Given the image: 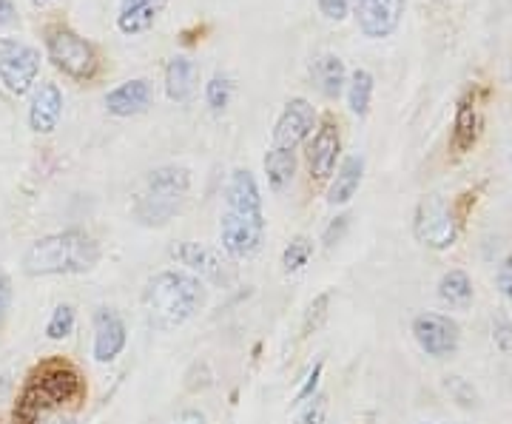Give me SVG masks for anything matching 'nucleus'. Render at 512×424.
<instances>
[{"label": "nucleus", "mask_w": 512, "mask_h": 424, "mask_svg": "<svg viewBox=\"0 0 512 424\" xmlns=\"http://www.w3.org/2000/svg\"><path fill=\"white\" fill-rule=\"evenodd\" d=\"M350 3H359V0H350Z\"/></svg>", "instance_id": "a19ab883"}, {"label": "nucleus", "mask_w": 512, "mask_h": 424, "mask_svg": "<svg viewBox=\"0 0 512 424\" xmlns=\"http://www.w3.org/2000/svg\"><path fill=\"white\" fill-rule=\"evenodd\" d=\"M83 393H86V385L74 365L63 359L43 362L29 376L26 388L20 393L18 405H15V424H37L40 413H46L49 407L69 405Z\"/></svg>", "instance_id": "7ed1b4c3"}, {"label": "nucleus", "mask_w": 512, "mask_h": 424, "mask_svg": "<svg viewBox=\"0 0 512 424\" xmlns=\"http://www.w3.org/2000/svg\"><path fill=\"white\" fill-rule=\"evenodd\" d=\"M63 117V92L57 83H40L29 103V129L35 134H52Z\"/></svg>", "instance_id": "dca6fc26"}, {"label": "nucleus", "mask_w": 512, "mask_h": 424, "mask_svg": "<svg viewBox=\"0 0 512 424\" xmlns=\"http://www.w3.org/2000/svg\"><path fill=\"white\" fill-rule=\"evenodd\" d=\"M510 80H512V66H510Z\"/></svg>", "instance_id": "ea45409f"}, {"label": "nucleus", "mask_w": 512, "mask_h": 424, "mask_svg": "<svg viewBox=\"0 0 512 424\" xmlns=\"http://www.w3.org/2000/svg\"><path fill=\"white\" fill-rule=\"evenodd\" d=\"M46 424H77L72 419V416H63V419H52V422H46Z\"/></svg>", "instance_id": "4c0bfd02"}, {"label": "nucleus", "mask_w": 512, "mask_h": 424, "mask_svg": "<svg viewBox=\"0 0 512 424\" xmlns=\"http://www.w3.org/2000/svg\"><path fill=\"white\" fill-rule=\"evenodd\" d=\"M330 308V294L316 296L311 302V308H308V316H305V325H302V333L305 336H311L313 331H319V325L325 322V316H328Z\"/></svg>", "instance_id": "c85d7f7f"}, {"label": "nucleus", "mask_w": 512, "mask_h": 424, "mask_svg": "<svg viewBox=\"0 0 512 424\" xmlns=\"http://www.w3.org/2000/svg\"><path fill=\"white\" fill-rule=\"evenodd\" d=\"M100 257V242L92 234L69 228L32 242L20 259V271L26 277H74L94 271Z\"/></svg>", "instance_id": "f03ea898"}, {"label": "nucleus", "mask_w": 512, "mask_h": 424, "mask_svg": "<svg viewBox=\"0 0 512 424\" xmlns=\"http://www.w3.org/2000/svg\"><path fill=\"white\" fill-rule=\"evenodd\" d=\"M200 86V66L191 57L177 55L165 66V94L174 103H188Z\"/></svg>", "instance_id": "a211bd4d"}, {"label": "nucleus", "mask_w": 512, "mask_h": 424, "mask_svg": "<svg viewBox=\"0 0 512 424\" xmlns=\"http://www.w3.org/2000/svg\"><path fill=\"white\" fill-rule=\"evenodd\" d=\"M362 177H365V160H362L359 154L345 157L328 188V203L348 205L350 200L356 197V191H359V185H362Z\"/></svg>", "instance_id": "aec40b11"}, {"label": "nucleus", "mask_w": 512, "mask_h": 424, "mask_svg": "<svg viewBox=\"0 0 512 424\" xmlns=\"http://www.w3.org/2000/svg\"><path fill=\"white\" fill-rule=\"evenodd\" d=\"M413 234L424 248H433V251H447L456 245V220H453V211L447 208L441 197L421 200L419 208H416V217H413Z\"/></svg>", "instance_id": "0eeeda50"}, {"label": "nucleus", "mask_w": 512, "mask_h": 424, "mask_svg": "<svg viewBox=\"0 0 512 424\" xmlns=\"http://www.w3.org/2000/svg\"><path fill=\"white\" fill-rule=\"evenodd\" d=\"M373 86H376V80H373V74L367 72V69H356V72L350 74L348 103H350V111H353L356 117H365L367 111H370Z\"/></svg>", "instance_id": "393cba45"}, {"label": "nucleus", "mask_w": 512, "mask_h": 424, "mask_svg": "<svg viewBox=\"0 0 512 424\" xmlns=\"http://www.w3.org/2000/svg\"><path fill=\"white\" fill-rule=\"evenodd\" d=\"M74 322H77V316H74L72 305H57L55 311H52V316H49L46 336H49L52 342H63L66 336H72Z\"/></svg>", "instance_id": "cd10ccee"}, {"label": "nucleus", "mask_w": 512, "mask_h": 424, "mask_svg": "<svg viewBox=\"0 0 512 424\" xmlns=\"http://www.w3.org/2000/svg\"><path fill=\"white\" fill-rule=\"evenodd\" d=\"M313 257V240L311 237H305V234H299V237H293L288 245H285V251H282V271L285 274H299Z\"/></svg>", "instance_id": "a878e982"}, {"label": "nucleus", "mask_w": 512, "mask_h": 424, "mask_svg": "<svg viewBox=\"0 0 512 424\" xmlns=\"http://www.w3.org/2000/svg\"><path fill=\"white\" fill-rule=\"evenodd\" d=\"M319 12L328 20H345L350 12V0H319Z\"/></svg>", "instance_id": "72a5a7b5"}, {"label": "nucleus", "mask_w": 512, "mask_h": 424, "mask_svg": "<svg viewBox=\"0 0 512 424\" xmlns=\"http://www.w3.org/2000/svg\"><path fill=\"white\" fill-rule=\"evenodd\" d=\"M231 94H234V83L228 74L217 72L208 83H205V103L211 106V111H225L231 103Z\"/></svg>", "instance_id": "bb28decb"}, {"label": "nucleus", "mask_w": 512, "mask_h": 424, "mask_svg": "<svg viewBox=\"0 0 512 424\" xmlns=\"http://www.w3.org/2000/svg\"><path fill=\"white\" fill-rule=\"evenodd\" d=\"M439 299L441 302H447L450 308H458V311H464V308H470V302H473V282L470 277L464 274V271H447L444 277L439 279Z\"/></svg>", "instance_id": "b1692460"}, {"label": "nucleus", "mask_w": 512, "mask_h": 424, "mask_svg": "<svg viewBox=\"0 0 512 424\" xmlns=\"http://www.w3.org/2000/svg\"><path fill=\"white\" fill-rule=\"evenodd\" d=\"M413 339L419 348L433 359H447L461 345V328L456 319L444 314H419L413 319Z\"/></svg>", "instance_id": "6e6552de"}, {"label": "nucleus", "mask_w": 512, "mask_h": 424, "mask_svg": "<svg viewBox=\"0 0 512 424\" xmlns=\"http://www.w3.org/2000/svg\"><path fill=\"white\" fill-rule=\"evenodd\" d=\"M225 211L234 217H245V220L265 222V211H262V191L256 177L248 168H237L231 171L228 185H225Z\"/></svg>", "instance_id": "ddd939ff"}, {"label": "nucleus", "mask_w": 512, "mask_h": 424, "mask_svg": "<svg viewBox=\"0 0 512 424\" xmlns=\"http://www.w3.org/2000/svg\"><path fill=\"white\" fill-rule=\"evenodd\" d=\"M148 106H151V83L146 77L126 80L106 94V109L114 117H134V114L148 111Z\"/></svg>", "instance_id": "f3484780"}, {"label": "nucleus", "mask_w": 512, "mask_h": 424, "mask_svg": "<svg viewBox=\"0 0 512 424\" xmlns=\"http://www.w3.org/2000/svg\"><path fill=\"white\" fill-rule=\"evenodd\" d=\"M46 52L55 69L69 74L72 80H89L97 72V52L94 46L69 26H49L46 29Z\"/></svg>", "instance_id": "39448f33"}, {"label": "nucleus", "mask_w": 512, "mask_h": 424, "mask_svg": "<svg viewBox=\"0 0 512 424\" xmlns=\"http://www.w3.org/2000/svg\"><path fill=\"white\" fill-rule=\"evenodd\" d=\"M311 80L313 86L325 94V97L336 100L342 94V89H345V83H348V72H345L342 57L330 55V52L316 57L311 63Z\"/></svg>", "instance_id": "412c9836"}, {"label": "nucleus", "mask_w": 512, "mask_h": 424, "mask_svg": "<svg viewBox=\"0 0 512 424\" xmlns=\"http://www.w3.org/2000/svg\"><path fill=\"white\" fill-rule=\"evenodd\" d=\"M220 242L222 251L231 259L254 257L256 251L262 248V242H265V222L242 220V217L222 211Z\"/></svg>", "instance_id": "f8f14e48"}, {"label": "nucleus", "mask_w": 512, "mask_h": 424, "mask_svg": "<svg viewBox=\"0 0 512 424\" xmlns=\"http://www.w3.org/2000/svg\"><path fill=\"white\" fill-rule=\"evenodd\" d=\"M478 131H481V114H478V103L473 94H467L461 103H458L456 120H453V148L458 154L470 151L476 146Z\"/></svg>", "instance_id": "4be33fe9"}, {"label": "nucleus", "mask_w": 512, "mask_h": 424, "mask_svg": "<svg viewBox=\"0 0 512 424\" xmlns=\"http://www.w3.org/2000/svg\"><path fill=\"white\" fill-rule=\"evenodd\" d=\"M208 302V288L188 271H160L148 279L143 311L151 331L168 333L200 314Z\"/></svg>", "instance_id": "f257e3e1"}, {"label": "nucleus", "mask_w": 512, "mask_h": 424, "mask_svg": "<svg viewBox=\"0 0 512 424\" xmlns=\"http://www.w3.org/2000/svg\"><path fill=\"white\" fill-rule=\"evenodd\" d=\"M191 191V174L183 166H160L148 171L146 185L134 203V217L146 228H163L183 211Z\"/></svg>", "instance_id": "20e7f679"}, {"label": "nucleus", "mask_w": 512, "mask_h": 424, "mask_svg": "<svg viewBox=\"0 0 512 424\" xmlns=\"http://www.w3.org/2000/svg\"><path fill=\"white\" fill-rule=\"evenodd\" d=\"M171 257L188 268V274L200 279H211L217 285H231L234 282V265L222 257L220 251L202 245V242H177L171 248Z\"/></svg>", "instance_id": "1a4fd4ad"}, {"label": "nucleus", "mask_w": 512, "mask_h": 424, "mask_svg": "<svg viewBox=\"0 0 512 424\" xmlns=\"http://www.w3.org/2000/svg\"><path fill=\"white\" fill-rule=\"evenodd\" d=\"M168 0H120V15H117V29L123 35H143L148 32Z\"/></svg>", "instance_id": "6ab92c4d"}, {"label": "nucleus", "mask_w": 512, "mask_h": 424, "mask_svg": "<svg viewBox=\"0 0 512 424\" xmlns=\"http://www.w3.org/2000/svg\"><path fill=\"white\" fill-rule=\"evenodd\" d=\"M92 328H94V342H92L94 362H100V365H111L120 353L126 351V345H128L126 319L117 314L114 308L100 305V308H94Z\"/></svg>", "instance_id": "9d476101"}, {"label": "nucleus", "mask_w": 512, "mask_h": 424, "mask_svg": "<svg viewBox=\"0 0 512 424\" xmlns=\"http://www.w3.org/2000/svg\"><path fill=\"white\" fill-rule=\"evenodd\" d=\"M322 370H325V362H316V365H313V370L308 373V379H305V385H302V388H299V393H296L293 405H305V402H311L313 396H316L319 382H322Z\"/></svg>", "instance_id": "7c9ffc66"}, {"label": "nucleus", "mask_w": 512, "mask_h": 424, "mask_svg": "<svg viewBox=\"0 0 512 424\" xmlns=\"http://www.w3.org/2000/svg\"><path fill=\"white\" fill-rule=\"evenodd\" d=\"M18 20V9L12 0H0V26H12Z\"/></svg>", "instance_id": "e433bc0d"}, {"label": "nucleus", "mask_w": 512, "mask_h": 424, "mask_svg": "<svg viewBox=\"0 0 512 424\" xmlns=\"http://www.w3.org/2000/svg\"><path fill=\"white\" fill-rule=\"evenodd\" d=\"M316 129V111L305 97H293L285 103L282 114L276 117L274 148L296 151Z\"/></svg>", "instance_id": "9b49d317"}, {"label": "nucleus", "mask_w": 512, "mask_h": 424, "mask_svg": "<svg viewBox=\"0 0 512 424\" xmlns=\"http://www.w3.org/2000/svg\"><path fill=\"white\" fill-rule=\"evenodd\" d=\"M356 6V18H359V29L373 40L390 37L404 18L407 0H359Z\"/></svg>", "instance_id": "4468645a"}, {"label": "nucleus", "mask_w": 512, "mask_h": 424, "mask_svg": "<svg viewBox=\"0 0 512 424\" xmlns=\"http://www.w3.org/2000/svg\"><path fill=\"white\" fill-rule=\"evenodd\" d=\"M339 151H342V137L333 120H325L316 134H313L311 146H308V166L316 180H328L330 174L336 171V160H339Z\"/></svg>", "instance_id": "2eb2a0df"}, {"label": "nucleus", "mask_w": 512, "mask_h": 424, "mask_svg": "<svg viewBox=\"0 0 512 424\" xmlns=\"http://www.w3.org/2000/svg\"><path fill=\"white\" fill-rule=\"evenodd\" d=\"M265 174H268V185L274 188L276 194H282L296 177V157L293 151L285 148H271L265 154Z\"/></svg>", "instance_id": "5701e85b"}, {"label": "nucleus", "mask_w": 512, "mask_h": 424, "mask_svg": "<svg viewBox=\"0 0 512 424\" xmlns=\"http://www.w3.org/2000/svg\"><path fill=\"white\" fill-rule=\"evenodd\" d=\"M40 74V52L35 46L15 40V37H0V83L12 94L29 92Z\"/></svg>", "instance_id": "423d86ee"}, {"label": "nucleus", "mask_w": 512, "mask_h": 424, "mask_svg": "<svg viewBox=\"0 0 512 424\" xmlns=\"http://www.w3.org/2000/svg\"><path fill=\"white\" fill-rule=\"evenodd\" d=\"M32 3H35V6H40V3H49V0H32Z\"/></svg>", "instance_id": "58836bf2"}, {"label": "nucleus", "mask_w": 512, "mask_h": 424, "mask_svg": "<svg viewBox=\"0 0 512 424\" xmlns=\"http://www.w3.org/2000/svg\"><path fill=\"white\" fill-rule=\"evenodd\" d=\"M325 416H328V396H313L308 407L299 413L296 424H325Z\"/></svg>", "instance_id": "c756f323"}, {"label": "nucleus", "mask_w": 512, "mask_h": 424, "mask_svg": "<svg viewBox=\"0 0 512 424\" xmlns=\"http://www.w3.org/2000/svg\"><path fill=\"white\" fill-rule=\"evenodd\" d=\"M493 342L498 351L504 353V356H512V322L510 319H495L493 325Z\"/></svg>", "instance_id": "2f4dec72"}, {"label": "nucleus", "mask_w": 512, "mask_h": 424, "mask_svg": "<svg viewBox=\"0 0 512 424\" xmlns=\"http://www.w3.org/2000/svg\"><path fill=\"white\" fill-rule=\"evenodd\" d=\"M168 424H208V419H205V413L197 410V407H185Z\"/></svg>", "instance_id": "f704fd0d"}, {"label": "nucleus", "mask_w": 512, "mask_h": 424, "mask_svg": "<svg viewBox=\"0 0 512 424\" xmlns=\"http://www.w3.org/2000/svg\"><path fill=\"white\" fill-rule=\"evenodd\" d=\"M350 217H336V222H330L328 231H325V245H333V242L342 240V234H345V228H348Z\"/></svg>", "instance_id": "c9c22d12"}, {"label": "nucleus", "mask_w": 512, "mask_h": 424, "mask_svg": "<svg viewBox=\"0 0 512 424\" xmlns=\"http://www.w3.org/2000/svg\"><path fill=\"white\" fill-rule=\"evenodd\" d=\"M495 288H498V294L504 296V299H512V257H507L498 265V271H495Z\"/></svg>", "instance_id": "473e14b6"}]
</instances>
